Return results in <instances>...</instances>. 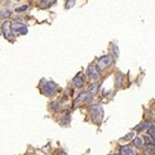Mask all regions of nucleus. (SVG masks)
<instances>
[{
    "label": "nucleus",
    "instance_id": "obj_6",
    "mask_svg": "<svg viewBox=\"0 0 155 155\" xmlns=\"http://www.w3.org/2000/svg\"><path fill=\"white\" fill-rule=\"evenodd\" d=\"M86 74L89 78L93 80H98L99 78V74L96 68L93 66H89L86 70Z\"/></svg>",
    "mask_w": 155,
    "mask_h": 155
},
{
    "label": "nucleus",
    "instance_id": "obj_20",
    "mask_svg": "<svg viewBox=\"0 0 155 155\" xmlns=\"http://www.w3.org/2000/svg\"><path fill=\"white\" fill-rule=\"evenodd\" d=\"M113 52H114L115 54H116V56H118V55H119V53H120V51H119L118 47L116 46V44H115L114 46H113Z\"/></svg>",
    "mask_w": 155,
    "mask_h": 155
},
{
    "label": "nucleus",
    "instance_id": "obj_3",
    "mask_svg": "<svg viewBox=\"0 0 155 155\" xmlns=\"http://www.w3.org/2000/svg\"><path fill=\"white\" fill-rule=\"evenodd\" d=\"M2 30L3 33L4 37L9 41H12L14 38V35L12 33V23L10 21H5L2 25Z\"/></svg>",
    "mask_w": 155,
    "mask_h": 155
},
{
    "label": "nucleus",
    "instance_id": "obj_15",
    "mask_svg": "<svg viewBox=\"0 0 155 155\" xmlns=\"http://www.w3.org/2000/svg\"><path fill=\"white\" fill-rule=\"evenodd\" d=\"M98 85L97 84H92V85H90L89 87L88 88V91L90 94H94L97 92V90H98Z\"/></svg>",
    "mask_w": 155,
    "mask_h": 155
},
{
    "label": "nucleus",
    "instance_id": "obj_4",
    "mask_svg": "<svg viewBox=\"0 0 155 155\" xmlns=\"http://www.w3.org/2000/svg\"><path fill=\"white\" fill-rule=\"evenodd\" d=\"M57 85L53 81H45L42 85V90L44 93L48 96H51L56 93Z\"/></svg>",
    "mask_w": 155,
    "mask_h": 155
},
{
    "label": "nucleus",
    "instance_id": "obj_1",
    "mask_svg": "<svg viewBox=\"0 0 155 155\" xmlns=\"http://www.w3.org/2000/svg\"><path fill=\"white\" fill-rule=\"evenodd\" d=\"M113 62V58L111 55H105L99 58L96 62V68L99 71H103L107 67H109Z\"/></svg>",
    "mask_w": 155,
    "mask_h": 155
},
{
    "label": "nucleus",
    "instance_id": "obj_23",
    "mask_svg": "<svg viewBox=\"0 0 155 155\" xmlns=\"http://www.w3.org/2000/svg\"><path fill=\"white\" fill-rule=\"evenodd\" d=\"M154 141H155V140H154Z\"/></svg>",
    "mask_w": 155,
    "mask_h": 155
},
{
    "label": "nucleus",
    "instance_id": "obj_8",
    "mask_svg": "<svg viewBox=\"0 0 155 155\" xmlns=\"http://www.w3.org/2000/svg\"><path fill=\"white\" fill-rule=\"evenodd\" d=\"M120 153L123 155H135V150L130 145H125L120 147Z\"/></svg>",
    "mask_w": 155,
    "mask_h": 155
},
{
    "label": "nucleus",
    "instance_id": "obj_22",
    "mask_svg": "<svg viewBox=\"0 0 155 155\" xmlns=\"http://www.w3.org/2000/svg\"><path fill=\"white\" fill-rule=\"evenodd\" d=\"M110 155H120V154H117V153H114V154H110Z\"/></svg>",
    "mask_w": 155,
    "mask_h": 155
},
{
    "label": "nucleus",
    "instance_id": "obj_17",
    "mask_svg": "<svg viewBox=\"0 0 155 155\" xmlns=\"http://www.w3.org/2000/svg\"><path fill=\"white\" fill-rule=\"evenodd\" d=\"M148 134L153 138L155 140V127H150L149 130H148Z\"/></svg>",
    "mask_w": 155,
    "mask_h": 155
},
{
    "label": "nucleus",
    "instance_id": "obj_2",
    "mask_svg": "<svg viewBox=\"0 0 155 155\" xmlns=\"http://www.w3.org/2000/svg\"><path fill=\"white\" fill-rule=\"evenodd\" d=\"M103 118V109L100 105H96L92 108V119L93 123L100 124Z\"/></svg>",
    "mask_w": 155,
    "mask_h": 155
},
{
    "label": "nucleus",
    "instance_id": "obj_19",
    "mask_svg": "<svg viewBox=\"0 0 155 155\" xmlns=\"http://www.w3.org/2000/svg\"><path fill=\"white\" fill-rule=\"evenodd\" d=\"M27 8H28V5H22V6H20V7L16 8V9H15V11H16V12H23V11H25L26 9H27Z\"/></svg>",
    "mask_w": 155,
    "mask_h": 155
},
{
    "label": "nucleus",
    "instance_id": "obj_5",
    "mask_svg": "<svg viewBox=\"0 0 155 155\" xmlns=\"http://www.w3.org/2000/svg\"><path fill=\"white\" fill-rule=\"evenodd\" d=\"M12 30L13 32H16L21 35H25L28 33V29H27V26L19 23L12 24Z\"/></svg>",
    "mask_w": 155,
    "mask_h": 155
},
{
    "label": "nucleus",
    "instance_id": "obj_14",
    "mask_svg": "<svg viewBox=\"0 0 155 155\" xmlns=\"http://www.w3.org/2000/svg\"><path fill=\"white\" fill-rule=\"evenodd\" d=\"M133 143H134V146H136L137 147L140 148L143 147V141L140 137H136L133 141Z\"/></svg>",
    "mask_w": 155,
    "mask_h": 155
},
{
    "label": "nucleus",
    "instance_id": "obj_13",
    "mask_svg": "<svg viewBox=\"0 0 155 155\" xmlns=\"http://www.w3.org/2000/svg\"><path fill=\"white\" fill-rule=\"evenodd\" d=\"M55 1H40V5H41L42 8H48L50 7L51 5H52V2H54Z\"/></svg>",
    "mask_w": 155,
    "mask_h": 155
},
{
    "label": "nucleus",
    "instance_id": "obj_12",
    "mask_svg": "<svg viewBox=\"0 0 155 155\" xmlns=\"http://www.w3.org/2000/svg\"><path fill=\"white\" fill-rule=\"evenodd\" d=\"M11 15V10L9 9H4L0 11V19H5Z\"/></svg>",
    "mask_w": 155,
    "mask_h": 155
},
{
    "label": "nucleus",
    "instance_id": "obj_9",
    "mask_svg": "<svg viewBox=\"0 0 155 155\" xmlns=\"http://www.w3.org/2000/svg\"><path fill=\"white\" fill-rule=\"evenodd\" d=\"M73 82H74V85L76 87H78V88H81V87H82L84 85V80H83L82 77L80 76L79 74H78V75H76L74 78Z\"/></svg>",
    "mask_w": 155,
    "mask_h": 155
},
{
    "label": "nucleus",
    "instance_id": "obj_21",
    "mask_svg": "<svg viewBox=\"0 0 155 155\" xmlns=\"http://www.w3.org/2000/svg\"><path fill=\"white\" fill-rule=\"evenodd\" d=\"M144 139H145V141H146V144H150V143H151V141L150 140V138L148 137L145 136Z\"/></svg>",
    "mask_w": 155,
    "mask_h": 155
},
{
    "label": "nucleus",
    "instance_id": "obj_7",
    "mask_svg": "<svg viewBox=\"0 0 155 155\" xmlns=\"http://www.w3.org/2000/svg\"><path fill=\"white\" fill-rule=\"evenodd\" d=\"M92 98V94H90L89 92H83V93L80 94V95L78 96L77 99L74 100V104L75 105L79 104V103H81V102L90 100Z\"/></svg>",
    "mask_w": 155,
    "mask_h": 155
},
{
    "label": "nucleus",
    "instance_id": "obj_18",
    "mask_svg": "<svg viewBox=\"0 0 155 155\" xmlns=\"http://www.w3.org/2000/svg\"><path fill=\"white\" fill-rule=\"evenodd\" d=\"M74 4H75V1H67L65 3V8L67 9H71L74 6Z\"/></svg>",
    "mask_w": 155,
    "mask_h": 155
},
{
    "label": "nucleus",
    "instance_id": "obj_10",
    "mask_svg": "<svg viewBox=\"0 0 155 155\" xmlns=\"http://www.w3.org/2000/svg\"><path fill=\"white\" fill-rule=\"evenodd\" d=\"M137 128H136L137 131L138 132H140V131H143V130H146V129L152 127V123L150 121H146L145 123H143V124H140L138 127H137Z\"/></svg>",
    "mask_w": 155,
    "mask_h": 155
},
{
    "label": "nucleus",
    "instance_id": "obj_16",
    "mask_svg": "<svg viewBox=\"0 0 155 155\" xmlns=\"http://www.w3.org/2000/svg\"><path fill=\"white\" fill-rule=\"evenodd\" d=\"M134 137V133H129V134H127V135L124 136V137L122 138L121 140H123L124 141H129V140H132Z\"/></svg>",
    "mask_w": 155,
    "mask_h": 155
},
{
    "label": "nucleus",
    "instance_id": "obj_11",
    "mask_svg": "<svg viewBox=\"0 0 155 155\" xmlns=\"http://www.w3.org/2000/svg\"><path fill=\"white\" fill-rule=\"evenodd\" d=\"M145 151L149 155H155V144H146Z\"/></svg>",
    "mask_w": 155,
    "mask_h": 155
}]
</instances>
